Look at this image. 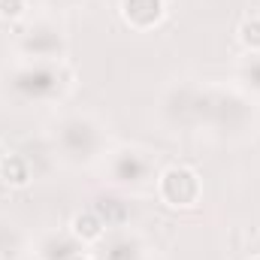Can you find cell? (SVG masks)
<instances>
[{"label":"cell","mask_w":260,"mask_h":260,"mask_svg":"<svg viewBox=\"0 0 260 260\" xmlns=\"http://www.w3.org/2000/svg\"><path fill=\"white\" fill-rule=\"evenodd\" d=\"M167 12H170L167 0H121L118 3L121 21L130 30H139V34H148V30L160 27Z\"/></svg>","instance_id":"obj_8"},{"label":"cell","mask_w":260,"mask_h":260,"mask_svg":"<svg viewBox=\"0 0 260 260\" xmlns=\"http://www.w3.org/2000/svg\"><path fill=\"white\" fill-rule=\"evenodd\" d=\"M52 145H55V154L64 164H70V167L100 164L106 157V151H109L103 121H97L88 112H70V115H64L55 124Z\"/></svg>","instance_id":"obj_2"},{"label":"cell","mask_w":260,"mask_h":260,"mask_svg":"<svg viewBox=\"0 0 260 260\" xmlns=\"http://www.w3.org/2000/svg\"><path fill=\"white\" fill-rule=\"evenodd\" d=\"M154 194L167 209L188 212L203 203V176L191 164H170L157 173Z\"/></svg>","instance_id":"obj_5"},{"label":"cell","mask_w":260,"mask_h":260,"mask_svg":"<svg viewBox=\"0 0 260 260\" xmlns=\"http://www.w3.org/2000/svg\"><path fill=\"white\" fill-rule=\"evenodd\" d=\"M15 260H37V257H30V254H21V257H15Z\"/></svg>","instance_id":"obj_19"},{"label":"cell","mask_w":260,"mask_h":260,"mask_svg":"<svg viewBox=\"0 0 260 260\" xmlns=\"http://www.w3.org/2000/svg\"><path fill=\"white\" fill-rule=\"evenodd\" d=\"M91 209L106 221V227H115V230L127 227V221H130V203L124 197H97Z\"/></svg>","instance_id":"obj_13"},{"label":"cell","mask_w":260,"mask_h":260,"mask_svg":"<svg viewBox=\"0 0 260 260\" xmlns=\"http://www.w3.org/2000/svg\"><path fill=\"white\" fill-rule=\"evenodd\" d=\"M203 94L206 88L179 82L160 97V112L173 127H200L203 124Z\"/></svg>","instance_id":"obj_7"},{"label":"cell","mask_w":260,"mask_h":260,"mask_svg":"<svg viewBox=\"0 0 260 260\" xmlns=\"http://www.w3.org/2000/svg\"><path fill=\"white\" fill-rule=\"evenodd\" d=\"M233 79H236V88L242 94H248L251 100L260 103V52H245L236 61Z\"/></svg>","instance_id":"obj_12"},{"label":"cell","mask_w":260,"mask_h":260,"mask_svg":"<svg viewBox=\"0 0 260 260\" xmlns=\"http://www.w3.org/2000/svg\"><path fill=\"white\" fill-rule=\"evenodd\" d=\"M76 85V73L67 61H21L3 73V88L12 100L18 103H34V106H49L61 103Z\"/></svg>","instance_id":"obj_1"},{"label":"cell","mask_w":260,"mask_h":260,"mask_svg":"<svg viewBox=\"0 0 260 260\" xmlns=\"http://www.w3.org/2000/svg\"><path fill=\"white\" fill-rule=\"evenodd\" d=\"M251 260H260V254H257V257H251Z\"/></svg>","instance_id":"obj_21"},{"label":"cell","mask_w":260,"mask_h":260,"mask_svg":"<svg viewBox=\"0 0 260 260\" xmlns=\"http://www.w3.org/2000/svg\"><path fill=\"white\" fill-rule=\"evenodd\" d=\"M103 164V173L106 179L121 188V191H145L151 188L154 191V182H157V157L154 151L142 148V145H115L106 151V157L100 160Z\"/></svg>","instance_id":"obj_4"},{"label":"cell","mask_w":260,"mask_h":260,"mask_svg":"<svg viewBox=\"0 0 260 260\" xmlns=\"http://www.w3.org/2000/svg\"><path fill=\"white\" fill-rule=\"evenodd\" d=\"M257 100L233 88H206L203 94V124L221 136H248L257 130ZM200 124V127H203Z\"/></svg>","instance_id":"obj_3"},{"label":"cell","mask_w":260,"mask_h":260,"mask_svg":"<svg viewBox=\"0 0 260 260\" xmlns=\"http://www.w3.org/2000/svg\"><path fill=\"white\" fill-rule=\"evenodd\" d=\"M97 248H100V251L94 254L97 260H142L148 254L145 239H142L139 233L124 230V227H118L115 233H106Z\"/></svg>","instance_id":"obj_9"},{"label":"cell","mask_w":260,"mask_h":260,"mask_svg":"<svg viewBox=\"0 0 260 260\" xmlns=\"http://www.w3.org/2000/svg\"><path fill=\"white\" fill-rule=\"evenodd\" d=\"M30 12V0H0V18L3 21H21Z\"/></svg>","instance_id":"obj_16"},{"label":"cell","mask_w":260,"mask_h":260,"mask_svg":"<svg viewBox=\"0 0 260 260\" xmlns=\"http://www.w3.org/2000/svg\"><path fill=\"white\" fill-rule=\"evenodd\" d=\"M34 182V167L24 157V151H6L0 157V185L15 191V188H27Z\"/></svg>","instance_id":"obj_11"},{"label":"cell","mask_w":260,"mask_h":260,"mask_svg":"<svg viewBox=\"0 0 260 260\" xmlns=\"http://www.w3.org/2000/svg\"><path fill=\"white\" fill-rule=\"evenodd\" d=\"M82 248H91V245H100L103 242V236L109 233V227H106V221L88 206V209H82V212H76L73 218H70V230H67Z\"/></svg>","instance_id":"obj_10"},{"label":"cell","mask_w":260,"mask_h":260,"mask_svg":"<svg viewBox=\"0 0 260 260\" xmlns=\"http://www.w3.org/2000/svg\"><path fill=\"white\" fill-rule=\"evenodd\" d=\"M67 49L64 27L52 18H40L15 37V55L21 61H64Z\"/></svg>","instance_id":"obj_6"},{"label":"cell","mask_w":260,"mask_h":260,"mask_svg":"<svg viewBox=\"0 0 260 260\" xmlns=\"http://www.w3.org/2000/svg\"><path fill=\"white\" fill-rule=\"evenodd\" d=\"M236 40L245 52H260V12H251L236 27Z\"/></svg>","instance_id":"obj_15"},{"label":"cell","mask_w":260,"mask_h":260,"mask_svg":"<svg viewBox=\"0 0 260 260\" xmlns=\"http://www.w3.org/2000/svg\"><path fill=\"white\" fill-rule=\"evenodd\" d=\"M24 233L15 221L0 218V260H15L24 254Z\"/></svg>","instance_id":"obj_14"},{"label":"cell","mask_w":260,"mask_h":260,"mask_svg":"<svg viewBox=\"0 0 260 260\" xmlns=\"http://www.w3.org/2000/svg\"><path fill=\"white\" fill-rule=\"evenodd\" d=\"M49 6H76L79 0H46Z\"/></svg>","instance_id":"obj_18"},{"label":"cell","mask_w":260,"mask_h":260,"mask_svg":"<svg viewBox=\"0 0 260 260\" xmlns=\"http://www.w3.org/2000/svg\"><path fill=\"white\" fill-rule=\"evenodd\" d=\"M142 260H151V257H148V254H145V257H142Z\"/></svg>","instance_id":"obj_20"},{"label":"cell","mask_w":260,"mask_h":260,"mask_svg":"<svg viewBox=\"0 0 260 260\" xmlns=\"http://www.w3.org/2000/svg\"><path fill=\"white\" fill-rule=\"evenodd\" d=\"M64 260H97V257H94V254H88V251H82V248H79V251H73V254H67Z\"/></svg>","instance_id":"obj_17"}]
</instances>
